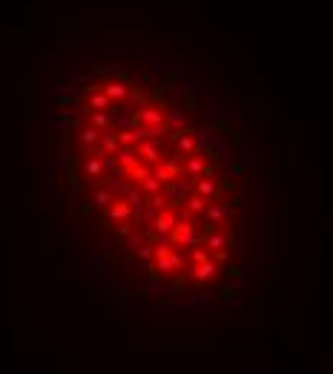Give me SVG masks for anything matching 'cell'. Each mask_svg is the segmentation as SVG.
<instances>
[{"instance_id":"cell-1","label":"cell","mask_w":333,"mask_h":374,"mask_svg":"<svg viewBox=\"0 0 333 374\" xmlns=\"http://www.w3.org/2000/svg\"><path fill=\"white\" fill-rule=\"evenodd\" d=\"M173 224H175V216H173V213L158 216L155 219V227H152V236H170V233H173Z\"/></svg>"},{"instance_id":"cell-2","label":"cell","mask_w":333,"mask_h":374,"mask_svg":"<svg viewBox=\"0 0 333 374\" xmlns=\"http://www.w3.org/2000/svg\"><path fill=\"white\" fill-rule=\"evenodd\" d=\"M155 268H158V271H178V268H181V259H178L175 253H164V256H158Z\"/></svg>"},{"instance_id":"cell-3","label":"cell","mask_w":333,"mask_h":374,"mask_svg":"<svg viewBox=\"0 0 333 374\" xmlns=\"http://www.w3.org/2000/svg\"><path fill=\"white\" fill-rule=\"evenodd\" d=\"M138 118H144L150 127L164 124V115H161V110H155V107H144V110H138Z\"/></svg>"},{"instance_id":"cell-4","label":"cell","mask_w":333,"mask_h":374,"mask_svg":"<svg viewBox=\"0 0 333 374\" xmlns=\"http://www.w3.org/2000/svg\"><path fill=\"white\" fill-rule=\"evenodd\" d=\"M141 156L147 158V161H158V158H161V150H158V144H152L150 138H147V141L141 144Z\"/></svg>"},{"instance_id":"cell-5","label":"cell","mask_w":333,"mask_h":374,"mask_svg":"<svg viewBox=\"0 0 333 374\" xmlns=\"http://www.w3.org/2000/svg\"><path fill=\"white\" fill-rule=\"evenodd\" d=\"M212 274H215V265H212V262H207V259H204V262L195 268V280H198V282H207Z\"/></svg>"},{"instance_id":"cell-6","label":"cell","mask_w":333,"mask_h":374,"mask_svg":"<svg viewBox=\"0 0 333 374\" xmlns=\"http://www.w3.org/2000/svg\"><path fill=\"white\" fill-rule=\"evenodd\" d=\"M126 93H129V90H126L123 84H109V87H106V95H109L112 101H121V98H123Z\"/></svg>"},{"instance_id":"cell-7","label":"cell","mask_w":333,"mask_h":374,"mask_svg":"<svg viewBox=\"0 0 333 374\" xmlns=\"http://www.w3.org/2000/svg\"><path fill=\"white\" fill-rule=\"evenodd\" d=\"M187 173H190V176H195V173H210V170H207V164H204L201 158H190V164H187Z\"/></svg>"},{"instance_id":"cell-8","label":"cell","mask_w":333,"mask_h":374,"mask_svg":"<svg viewBox=\"0 0 333 374\" xmlns=\"http://www.w3.org/2000/svg\"><path fill=\"white\" fill-rule=\"evenodd\" d=\"M109 216L112 219H126L129 216V202H118V205L109 210Z\"/></svg>"},{"instance_id":"cell-9","label":"cell","mask_w":333,"mask_h":374,"mask_svg":"<svg viewBox=\"0 0 333 374\" xmlns=\"http://www.w3.org/2000/svg\"><path fill=\"white\" fill-rule=\"evenodd\" d=\"M118 161H121L123 167L135 170V156H132V150H121V153H118Z\"/></svg>"},{"instance_id":"cell-10","label":"cell","mask_w":333,"mask_h":374,"mask_svg":"<svg viewBox=\"0 0 333 374\" xmlns=\"http://www.w3.org/2000/svg\"><path fill=\"white\" fill-rule=\"evenodd\" d=\"M195 190H198L201 196H212V193H215V185H212L210 179H201V182L195 185Z\"/></svg>"},{"instance_id":"cell-11","label":"cell","mask_w":333,"mask_h":374,"mask_svg":"<svg viewBox=\"0 0 333 374\" xmlns=\"http://www.w3.org/2000/svg\"><path fill=\"white\" fill-rule=\"evenodd\" d=\"M204 207H207V196H201V193H198V196H193V199H190V210H195V213H198V210H204Z\"/></svg>"},{"instance_id":"cell-12","label":"cell","mask_w":333,"mask_h":374,"mask_svg":"<svg viewBox=\"0 0 333 374\" xmlns=\"http://www.w3.org/2000/svg\"><path fill=\"white\" fill-rule=\"evenodd\" d=\"M109 104H112V98H109L106 93H104V95H95V98H92V107H95V110H106Z\"/></svg>"},{"instance_id":"cell-13","label":"cell","mask_w":333,"mask_h":374,"mask_svg":"<svg viewBox=\"0 0 333 374\" xmlns=\"http://www.w3.org/2000/svg\"><path fill=\"white\" fill-rule=\"evenodd\" d=\"M101 144L106 147V153H115V150H118V138H115L112 132H109V135H104V138H101Z\"/></svg>"},{"instance_id":"cell-14","label":"cell","mask_w":333,"mask_h":374,"mask_svg":"<svg viewBox=\"0 0 333 374\" xmlns=\"http://www.w3.org/2000/svg\"><path fill=\"white\" fill-rule=\"evenodd\" d=\"M141 182H144V190H147V193H152V190H158V187H161V182H158L152 173H150V176H144Z\"/></svg>"},{"instance_id":"cell-15","label":"cell","mask_w":333,"mask_h":374,"mask_svg":"<svg viewBox=\"0 0 333 374\" xmlns=\"http://www.w3.org/2000/svg\"><path fill=\"white\" fill-rule=\"evenodd\" d=\"M207 245H210L212 250H221V248H224V245H227V239H224V236H218V233H215V236H210V239H207Z\"/></svg>"},{"instance_id":"cell-16","label":"cell","mask_w":333,"mask_h":374,"mask_svg":"<svg viewBox=\"0 0 333 374\" xmlns=\"http://www.w3.org/2000/svg\"><path fill=\"white\" fill-rule=\"evenodd\" d=\"M118 141H121V144H135V141H138V130H135V132H118Z\"/></svg>"},{"instance_id":"cell-17","label":"cell","mask_w":333,"mask_h":374,"mask_svg":"<svg viewBox=\"0 0 333 374\" xmlns=\"http://www.w3.org/2000/svg\"><path fill=\"white\" fill-rule=\"evenodd\" d=\"M95 202H98V205H104V207H106V205H112V193H109V190H101V193H98V196H95Z\"/></svg>"},{"instance_id":"cell-18","label":"cell","mask_w":333,"mask_h":374,"mask_svg":"<svg viewBox=\"0 0 333 374\" xmlns=\"http://www.w3.org/2000/svg\"><path fill=\"white\" fill-rule=\"evenodd\" d=\"M126 202H129V207H141V205H144L141 196H138L135 190H126Z\"/></svg>"},{"instance_id":"cell-19","label":"cell","mask_w":333,"mask_h":374,"mask_svg":"<svg viewBox=\"0 0 333 374\" xmlns=\"http://www.w3.org/2000/svg\"><path fill=\"white\" fill-rule=\"evenodd\" d=\"M227 216V207H210V222H221Z\"/></svg>"},{"instance_id":"cell-20","label":"cell","mask_w":333,"mask_h":374,"mask_svg":"<svg viewBox=\"0 0 333 374\" xmlns=\"http://www.w3.org/2000/svg\"><path fill=\"white\" fill-rule=\"evenodd\" d=\"M95 127H98V130H104V127H109V115H104V112H98V115H95Z\"/></svg>"},{"instance_id":"cell-21","label":"cell","mask_w":333,"mask_h":374,"mask_svg":"<svg viewBox=\"0 0 333 374\" xmlns=\"http://www.w3.org/2000/svg\"><path fill=\"white\" fill-rule=\"evenodd\" d=\"M95 138H98V130H87V132L81 135V141H84V144H92Z\"/></svg>"},{"instance_id":"cell-22","label":"cell","mask_w":333,"mask_h":374,"mask_svg":"<svg viewBox=\"0 0 333 374\" xmlns=\"http://www.w3.org/2000/svg\"><path fill=\"white\" fill-rule=\"evenodd\" d=\"M170 124H173V127H181V130H184V115L173 112V115H170Z\"/></svg>"},{"instance_id":"cell-23","label":"cell","mask_w":333,"mask_h":374,"mask_svg":"<svg viewBox=\"0 0 333 374\" xmlns=\"http://www.w3.org/2000/svg\"><path fill=\"white\" fill-rule=\"evenodd\" d=\"M164 253H170V245H167V242H158V248H155V256H164Z\"/></svg>"},{"instance_id":"cell-24","label":"cell","mask_w":333,"mask_h":374,"mask_svg":"<svg viewBox=\"0 0 333 374\" xmlns=\"http://www.w3.org/2000/svg\"><path fill=\"white\" fill-rule=\"evenodd\" d=\"M193 259H195V262H204V259H207V253H204V250H193Z\"/></svg>"},{"instance_id":"cell-25","label":"cell","mask_w":333,"mask_h":374,"mask_svg":"<svg viewBox=\"0 0 333 374\" xmlns=\"http://www.w3.org/2000/svg\"><path fill=\"white\" fill-rule=\"evenodd\" d=\"M89 173H92V176H98V173H101V164H98V161H89Z\"/></svg>"}]
</instances>
